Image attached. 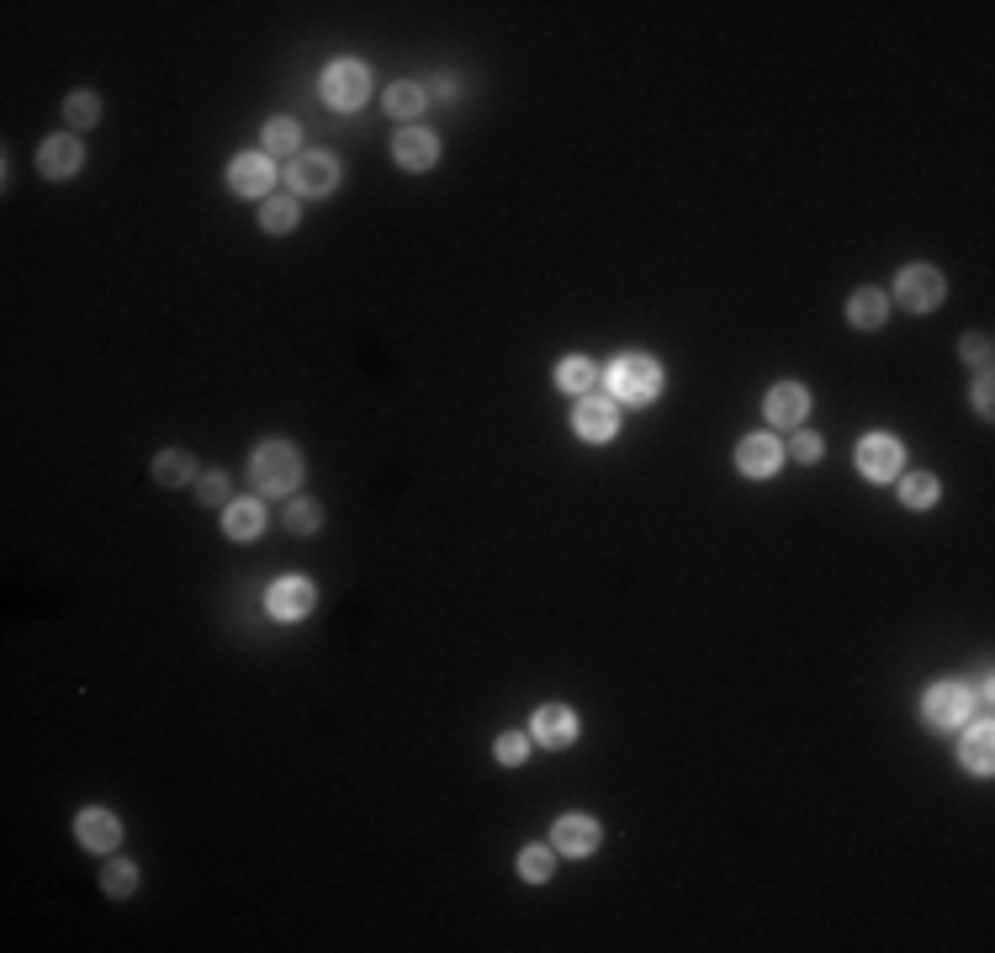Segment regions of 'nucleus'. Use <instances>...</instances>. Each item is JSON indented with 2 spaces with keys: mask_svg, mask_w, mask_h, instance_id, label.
<instances>
[{
  "mask_svg": "<svg viewBox=\"0 0 995 953\" xmlns=\"http://www.w3.org/2000/svg\"><path fill=\"white\" fill-rule=\"evenodd\" d=\"M995 387H991V371H979V381H974V414H979V419H991L995 414V398H991Z\"/></svg>",
  "mask_w": 995,
  "mask_h": 953,
  "instance_id": "34",
  "label": "nucleus"
},
{
  "mask_svg": "<svg viewBox=\"0 0 995 953\" xmlns=\"http://www.w3.org/2000/svg\"><path fill=\"white\" fill-rule=\"evenodd\" d=\"M958 355H964L969 366H979V371H991V334H964V339H958Z\"/></svg>",
  "mask_w": 995,
  "mask_h": 953,
  "instance_id": "32",
  "label": "nucleus"
},
{
  "mask_svg": "<svg viewBox=\"0 0 995 953\" xmlns=\"http://www.w3.org/2000/svg\"><path fill=\"white\" fill-rule=\"evenodd\" d=\"M191 477H197L191 450H159L155 456V483L159 488H180V483H191Z\"/></svg>",
  "mask_w": 995,
  "mask_h": 953,
  "instance_id": "21",
  "label": "nucleus"
},
{
  "mask_svg": "<svg viewBox=\"0 0 995 953\" xmlns=\"http://www.w3.org/2000/svg\"><path fill=\"white\" fill-rule=\"evenodd\" d=\"M366 96H371V69L360 64V59H339V64L324 69V101L339 111H355L366 107Z\"/></svg>",
  "mask_w": 995,
  "mask_h": 953,
  "instance_id": "3",
  "label": "nucleus"
},
{
  "mask_svg": "<svg viewBox=\"0 0 995 953\" xmlns=\"http://www.w3.org/2000/svg\"><path fill=\"white\" fill-rule=\"evenodd\" d=\"M885 318H889V297L879 287H858L853 297H847V324H853V329L874 334Z\"/></svg>",
  "mask_w": 995,
  "mask_h": 953,
  "instance_id": "18",
  "label": "nucleus"
},
{
  "mask_svg": "<svg viewBox=\"0 0 995 953\" xmlns=\"http://www.w3.org/2000/svg\"><path fill=\"white\" fill-rule=\"evenodd\" d=\"M424 101H429V90L414 86V80H398V86H387V96H381V107L392 111L398 122H408V128H414V117L424 111Z\"/></svg>",
  "mask_w": 995,
  "mask_h": 953,
  "instance_id": "20",
  "label": "nucleus"
},
{
  "mask_svg": "<svg viewBox=\"0 0 995 953\" xmlns=\"http://www.w3.org/2000/svg\"><path fill=\"white\" fill-rule=\"evenodd\" d=\"M530 742L551 747V753L573 747V742H577V715L567 705H540V709H535V721H530Z\"/></svg>",
  "mask_w": 995,
  "mask_h": 953,
  "instance_id": "10",
  "label": "nucleus"
},
{
  "mask_svg": "<svg viewBox=\"0 0 995 953\" xmlns=\"http://www.w3.org/2000/svg\"><path fill=\"white\" fill-rule=\"evenodd\" d=\"M778 461H784V445L774 435H747V440L736 445V466H742V477H774Z\"/></svg>",
  "mask_w": 995,
  "mask_h": 953,
  "instance_id": "16",
  "label": "nucleus"
},
{
  "mask_svg": "<svg viewBox=\"0 0 995 953\" xmlns=\"http://www.w3.org/2000/svg\"><path fill=\"white\" fill-rule=\"evenodd\" d=\"M763 414H768V424H778V429H799L805 414H810V393H805L799 381H778L774 393H768V403H763Z\"/></svg>",
  "mask_w": 995,
  "mask_h": 953,
  "instance_id": "14",
  "label": "nucleus"
},
{
  "mask_svg": "<svg viewBox=\"0 0 995 953\" xmlns=\"http://www.w3.org/2000/svg\"><path fill=\"white\" fill-rule=\"evenodd\" d=\"M492 757H498L504 768H519V763L530 757V736H525V732H504L498 742H492Z\"/></svg>",
  "mask_w": 995,
  "mask_h": 953,
  "instance_id": "30",
  "label": "nucleus"
},
{
  "mask_svg": "<svg viewBox=\"0 0 995 953\" xmlns=\"http://www.w3.org/2000/svg\"><path fill=\"white\" fill-rule=\"evenodd\" d=\"M551 868H556V847L530 843L525 853H519V874H525L530 885H546V880H551Z\"/></svg>",
  "mask_w": 995,
  "mask_h": 953,
  "instance_id": "27",
  "label": "nucleus"
},
{
  "mask_svg": "<svg viewBox=\"0 0 995 953\" xmlns=\"http://www.w3.org/2000/svg\"><path fill=\"white\" fill-rule=\"evenodd\" d=\"M795 461H805V466L820 461V440H816V435H795Z\"/></svg>",
  "mask_w": 995,
  "mask_h": 953,
  "instance_id": "35",
  "label": "nucleus"
},
{
  "mask_svg": "<svg viewBox=\"0 0 995 953\" xmlns=\"http://www.w3.org/2000/svg\"><path fill=\"white\" fill-rule=\"evenodd\" d=\"M573 429L583 435L588 445H604V440H615V429H619V414H615V398H577L573 408Z\"/></svg>",
  "mask_w": 995,
  "mask_h": 953,
  "instance_id": "7",
  "label": "nucleus"
},
{
  "mask_svg": "<svg viewBox=\"0 0 995 953\" xmlns=\"http://www.w3.org/2000/svg\"><path fill=\"white\" fill-rule=\"evenodd\" d=\"M201 504H233V498H228V477H222V471H201Z\"/></svg>",
  "mask_w": 995,
  "mask_h": 953,
  "instance_id": "33",
  "label": "nucleus"
},
{
  "mask_svg": "<svg viewBox=\"0 0 995 953\" xmlns=\"http://www.w3.org/2000/svg\"><path fill=\"white\" fill-rule=\"evenodd\" d=\"M598 821L594 816H583V811H573V816H561L556 821V832H551V847L561 853V858H588L598 847Z\"/></svg>",
  "mask_w": 995,
  "mask_h": 953,
  "instance_id": "11",
  "label": "nucleus"
},
{
  "mask_svg": "<svg viewBox=\"0 0 995 953\" xmlns=\"http://www.w3.org/2000/svg\"><path fill=\"white\" fill-rule=\"evenodd\" d=\"M101 885H107V895H111V901H128V895H133V890H138V868L128 864V858H111V864H107V874H101Z\"/></svg>",
  "mask_w": 995,
  "mask_h": 953,
  "instance_id": "29",
  "label": "nucleus"
},
{
  "mask_svg": "<svg viewBox=\"0 0 995 953\" xmlns=\"http://www.w3.org/2000/svg\"><path fill=\"white\" fill-rule=\"evenodd\" d=\"M609 381V398L615 403H630V408H641L663 393V366L651 360V355H619L615 366L604 371Z\"/></svg>",
  "mask_w": 995,
  "mask_h": 953,
  "instance_id": "1",
  "label": "nucleus"
},
{
  "mask_svg": "<svg viewBox=\"0 0 995 953\" xmlns=\"http://www.w3.org/2000/svg\"><path fill=\"white\" fill-rule=\"evenodd\" d=\"M64 122H69V128H74V133H86V128H96V122H101V101H96L90 90H74V96H69V101H64Z\"/></svg>",
  "mask_w": 995,
  "mask_h": 953,
  "instance_id": "26",
  "label": "nucleus"
},
{
  "mask_svg": "<svg viewBox=\"0 0 995 953\" xmlns=\"http://www.w3.org/2000/svg\"><path fill=\"white\" fill-rule=\"evenodd\" d=\"M312 604H318V588H312L308 577H276L270 594H266L270 621H302Z\"/></svg>",
  "mask_w": 995,
  "mask_h": 953,
  "instance_id": "6",
  "label": "nucleus"
},
{
  "mask_svg": "<svg viewBox=\"0 0 995 953\" xmlns=\"http://www.w3.org/2000/svg\"><path fill=\"white\" fill-rule=\"evenodd\" d=\"M249 471H255L260 493H276V498H287V493L302 483V456H297L287 440H266L260 450H255Z\"/></svg>",
  "mask_w": 995,
  "mask_h": 953,
  "instance_id": "2",
  "label": "nucleus"
},
{
  "mask_svg": "<svg viewBox=\"0 0 995 953\" xmlns=\"http://www.w3.org/2000/svg\"><path fill=\"white\" fill-rule=\"evenodd\" d=\"M270 155H239L228 165V186L239 191V197H270Z\"/></svg>",
  "mask_w": 995,
  "mask_h": 953,
  "instance_id": "17",
  "label": "nucleus"
},
{
  "mask_svg": "<svg viewBox=\"0 0 995 953\" xmlns=\"http://www.w3.org/2000/svg\"><path fill=\"white\" fill-rule=\"evenodd\" d=\"M318 525H324V509H318L312 498H297V504L287 509V530L291 535H312Z\"/></svg>",
  "mask_w": 995,
  "mask_h": 953,
  "instance_id": "31",
  "label": "nucleus"
},
{
  "mask_svg": "<svg viewBox=\"0 0 995 953\" xmlns=\"http://www.w3.org/2000/svg\"><path fill=\"white\" fill-rule=\"evenodd\" d=\"M74 837H80L90 853H117V843H122V821L111 816L107 805H90V811L74 816Z\"/></svg>",
  "mask_w": 995,
  "mask_h": 953,
  "instance_id": "13",
  "label": "nucleus"
},
{
  "mask_svg": "<svg viewBox=\"0 0 995 953\" xmlns=\"http://www.w3.org/2000/svg\"><path fill=\"white\" fill-rule=\"evenodd\" d=\"M594 381H598V371L583 360V355L556 366V387H561V393H573V398H588V393H594Z\"/></svg>",
  "mask_w": 995,
  "mask_h": 953,
  "instance_id": "23",
  "label": "nucleus"
},
{
  "mask_svg": "<svg viewBox=\"0 0 995 953\" xmlns=\"http://www.w3.org/2000/svg\"><path fill=\"white\" fill-rule=\"evenodd\" d=\"M222 530H228V540H255V535L266 530L260 498H233V504H222Z\"/></svg>",
  "mask_w": 995,
  "mask_h": 953,
  "instance_id": "19",
  "label": "nucleus"
},
{
  "mask_svg": "<svg viewBox=\"0 0 995 953\" xmlns=\"http://www.w3.org/2000/svg\"><path fill=\"white\" fill-rule=\"evenodd\" d=\"M287 180L297 197H329L334 186H339V165H334L329 155H297Z\"/></svg>",
  "mask_w": 995,
  "mask_h": 953,
  "instance_id": "8",
  "label": "nucleus"
},
{
  "mask_svg": "<svg viewBox=\"0 0 995 953\" xmlns=\"http://www.w3.org/2000/svg\"><path fill=\"white\" fill-rule=\"evenodd\" d=\"M392 159H398L402 170H435L440 138L429 133V128H402V133L392 138Z\"/></svg>",
  "mask_w": 995,
  "mask_h": 953,
  "instance_id": "15",
  "label": "nucleus"
},
{
  "mask_svg": "<svg viewBox=\"0 0 995 953\" xmlns=\"http://www.w3.org/2000/svg\"><path fill=\"white\" fill-rule=\"evenodd\" d=\"M297 143H302V128H297L291 117L266 122V155H297Z\"/></svg>",
  "mask_w": 995,
  "mask_h": 953,
  "instance_id": "28",
  "label": "nucleus"
},
{
  "mask_svg": "<svg viewBox=\"0 0 995 953\" xmlns=\"http://www.w3.org/2000/svg\"><path fill=\"white\" fill-rule=\"evenodd\" d=\"M858 471L868 483H889L901 471V440L895 435H863L858 440Z\"/></svg>",
  "mask_w": 995,
  "mask_h": 953,
  "instance_id": "9",
  "label": "nucleus"
},
{
  "mask_svg": "<svg viewBox=\"0 0 995 953\" xmlns=\"http://www.w3.org/2000/svg\"><path fill=\"white\" fill-rule=\"evenodd\" d=\"M943 291H948V281H943L937 266H906L901 281H895V302L911 312H937L943 308Z\"/></svg>",
  "mask_w": 995,
  "mask_h": 953,
  "instance_id": "5",
  "label": "nucleus"
},
{
  "mask_svg": "<svg viewBox=\"0 0 995 953\" xmlns=\"http://www.w3.org/2000/svg\"><path fill=\"white\" fill-rule=\"evenodd\" d=\"M901 504H906V509H932V504H937V477H932V471L901 477Z\"/></svg>",
  "mask_w": 995,
  "mask_h": 953,
  "instance_id": "24",
  "label": "nucleus"
},
{
  "mask_svg": "<svg viewBox=\"0 0 995 953\" xmlns=\"http://www.w3.org/2000/svg\"><path fill=\"white\" fill-rule=\"evenodd\" d=\"M429 90H435L440 101H456V80H450V75H435V80H429Z\"/></svg>",
  "mask_w": 995,
  "mask_h": 953,
  "instance_id": "36",
  "label": "nucleus"
},
{
  "mask_svg": "<svg viewBox=\"0 0 995 953\" xmlns=\"http://www.w3.org/2000/svg\"><path fill=\"white\" fill-rule=\"evenodd\" d=\"M80 165H86V149H80V138L74 133L48 138L43 149H38V170H43V180H74L80 176Z\"/></svg>",
  "mask_w": 995,
  "mask_h": 953,
  "instance_id": "12",
  "label": "nucleus"
},
{
  "mask_svg": "<svg viewBox=\"0 0 995 953\" xmlns=\"http://www.w3.org/2000/svg\"><path fill=\"white\" fill-rule=\"evenodd\" d=\"M964 768L969 774H991L995 768V736H991V726H974L969 736H964Z\"/></svg>",
  "mask_w": 995,
  "mask_h": 953,
  "instance_id": "22",
  "label": "nucleus"
},
{
  "mask_svg": "<svg viewBox=\"0 0 995 953\" xmlns=\"http://www.w3.org/2000/svg\"><path fill=\"white\" fill-rule=\"evenodd\" d=\"M260 228H266V234H291V228H297V197H266Z\"/></svg>",
  "mask_w": 995,
  "mask_h": 953,
  "instance_id": "25",
  "label": "nucleus"
},
{
  "mask_svg": "<svg viewBox=\"0 0 995 953\" xmlns=\"http://www.w3.org/2000/svg\"><path fill=\"white\" fill-rule=\"evenodd\" d=\"M922 715H927V726H937V732H958V726H969L974 694L964 684H932L927 699H922Z\"/></svg>",
  "mask_w": 995,
  "mask_h": 953,
  "instance_id": "4",
  "label": "nucleus"
}]
</instances>
